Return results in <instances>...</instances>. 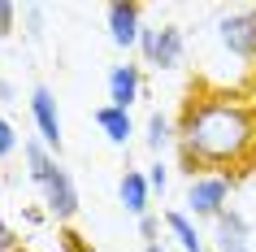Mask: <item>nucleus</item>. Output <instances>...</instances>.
<instances>
[{
    "label": "nucleus",
    "instance_id": "f8f14e48",
    "mask_svg": "<svg viewBox=\"0 0 256 252\" xmlns=\"http://www.w3.org/2000/svg\"><path fill=\"white\" fill-rule=\"evenodd\" d=\"M144 144H148V152H156V157H161L165 148L178 144V122H170L165 113H152L148 126H144Z\"/></svg>",
    "mask_w": 256,
    "mask_h": 252
},
{
    "label": "nucleus",
    "instance_id": "423d86ee",
    "mask_svg": "<svg viewBox=\"0 0 256 252\" xmlns=\"http://www.w3.org/2000/svg\"><path fill=\"white\" fill-rule=\"evenodd\" d=\"M104 27H108L113 48L130 53V48H139V35H144V9L118 0V5H108V9H104Z\"/></svg>",
    "mask_w": 256,
    "mask_h": 252
},
{
    "label": "nucleus",
    "instance_id": "20e7f679",
    "mask_svg": "<svg viewBox=\"0 0 256 252\" xmlns=\"http://www.w3.org/2000/svg\"><path fill=\"white\" fill-rule=\"evenodd\" d=\"M40 191H44V204H48V213H52L56 222H74L78 217V183H74V174L61 161L44 174Z\"/></svg>",
    "mask_w": 256,
    "mask_h": 252
},
{
    "label": "nucleus",
    "instance_id": "1a4fd4ad",
    "mask_svg": "<svg viewBox=\"0 0 256 252\" xmlns=\"http://www.w3.org/2000/svg\"><path fill=\"white\" fill-rule=\"evenodd\" d=\"M182 57H187V35H182V27H161L156 31V44H152L148 66L152 70H178Z\"/></svg>",
    "mask_w": 256,
    "mask_h": 252
},
{
    "label": "nucleus",
    "instance_id": "dca6fc26",
    "mask_svg": "<svg viewBox=\"0 0 256 252\" xmlns=\"http://www.w3.org/2000/svg\"><path fill=\"white\" fill-rule=\"evenodd\" d=\"M14 27H18V5L0 0V35H14Z\"/></svg>",
    "mask_w": 256,
    "mask_h": 252
},
{
    "label": "nucleus",
    "instance_id": "6e6552de",
    "mask_svg": "<svg viewBox=\"0 0 256 252\" xmlns=\"http://www.w3.org/2000/svg\"><path fill=\"white\" fill-rule=\"evenodd\" d=\"M118 200L122 209L130 213V217H148L152 213V187H148V174L144 170H126L118 183Z\"/></svg>",
    "mask_w": 256,
    "mask_h": 252
},
{
    "label": "nucleus",
    "instance_id": "ddd939ff",
    "mask_svg": "<svg viewBox=\"0 0 256 252\" xmlns=\"http://www.w3.org/2000/svg\"><path fill=\"white\" fill-rule=\"evenodd\" d=\"M22 157H26V174H30V183H35V187H40V183H44V174H48L56 161H61L52 148L44 144V139H26V144H22Z\"/></svg>",
    "mask_w": 256,
    "mask_h": 252
},
{
    "label": "nucleus",
    "instance_id": "4be33fe9",
    "mask_svg": "<svg viewBox=\"0 0 256 252\" xmlns=\"http://www.w3.org/2000/svg\"><path fill=\"white\" fill-rule=\"evenodd\" d=\"M18 252H30V248H18Z\"/></svg>",
    "mask_w": 256,
    "mask_h": 252
},
{
    "label": "nucleus",
    "instance_id": "f03ea898",
    "mask_svg": "<svg viewBox=\"0 0 256 252\" xmlns=\"http://www.w3.org/2000/svg\"><path fill=\"white\" fill-rule=\"evenodd\" d=\"M239 178H230V174H196L187 178V217L196 222H217L222 213L230 209V191H234Z\"/></svg>",
    "mask_w": 256,
    "mask_h": 252
},
{
    "label": "nucleus",
    "instance_id": "f3484780",
    "mask_svg": "<svg viewBox=\"0 0 256 252\" xmlns=\"http://www.w3.org/2000/svg\"><path fill=\"white\" fill-rule=\"evenodd\" d=\"M156 31H161V27H144V35H139V57H144V61L152 57V44H156Z\"/></svg>",
    "mask_w": 256,
    "mask_h": 252
},
{
    "label": "nucleus",
    "instance_id": "aec40b11",
    "mask_svg": "<svg viewBox=\"0 0 256 252\" xmlns=\"http://www.w3.org/2000/svg\"><path fill=\"white\" fill-rule=\"evenodd\" d=\"M0 100H14V83H4V79H0Z\"/></svg>",
    "mask_w": 256,
    "mask_h": 252
},
{
    "label": "nucleus",
    "instance_id": "9d476101",
    "mask_svg": "<svg viewBox=\"0 0 256 252\" xmlns=\"http://www.w3.org/2000/svg\"><path fill=\"white\" fill-rule=\"evenodd\" d=\"M92 118H96V126L104 131V139H108L113 148H126V144H130V135H135V122H130V113H126V109L100 105Z\"/></svg>",
    "mask_w": 256,
    "mask_h": 252
},
{
    "label": "nucleus",
    "instance_id": "412c9836",
    "mask_svg": "<svg viewBox=\"0 0 256 252\" xmlns=\"http://www.w3.org/2000/svg\"><path fill=\"white\" fill-rule=\"evenodd\" d=\"M144 252H165V248H161V243H156V239H152V243H148V248H144Z\"/></svg>",
    "mask_w": 256,
    "mask_h": 252
},
{
    "label": "nucleus",
    "instance_id": "6ab92c4d",
    "mask_svg": "<svg viewBox=\"0 0 256 252\" xmlns=\"http://www.w3.org/2000/svg\"><path fill=\"white\" fill-rule=\"evenodd\" d=\"M156 226H161V222H156V217H152V213H148V217H139V230H144V235H148V243H152V235H156Z\"/></svg>",
    "mask_w": 256,
    "mask_h": 252
},
{
    "label": "nucleus",
    "instance_id": "9b49d317",
    "mask_svg": "<svg viewBox=\"0 0 256 252\" xmlns=\"http://www.w3.org/2000/svg\"><path fill=\"white\" fill-rule=\"evenodd\" d=\"M165 230L174 235V243L182 252H208L200 226H196V217H187V209H165Z\"/></svg>",
    "mask_w": 256,
    "mask_h": 252
},
{
    "label": "nucleus",
    "instance_id": "0eeeda50",
    "mask_svg": "<svg viewBox=\"0 0 256 252\" xmlns=\"http://www.w3.org/2000/svg\"><path fill=\"white\" fill-rule=\"evenodd\" d=\"M104 87H108V105H113V109H126V113H130V105L144 96V70H139L135 61H122V66L108 70Z\"/></svg>",
    "mask_w": 256,
    "mask_h": 252
},
{
    "label": "nucleus",
    "instance_id": "39448f33",
    "mask_svg": "<svg viewBox=\"0 0 256 252\" xmlns=\"http://www.w3.org/2000/svg\"><path fill=\"white\" fill-rule=\"evenodd\" d=\"M30 118H35V131H40V139L52 152H61V144H66V126H61V109H56V96L48 83H35L30 87Z\"/></svg>",
    "mask_w": 256,
    "mask_h": 252
},
{
    "label": "nucleus",
    "instance_id": "f257e3e1",
    "mask_svg": "<svg viewBox=\"0 0 256 252\" xmlns=\"http://www.w3.org/2000/svg\"><path fill=\"white\" fill-rule=\"evenodd\" d=\"M178 161L196 174H239L256 170V100L230 87L196 83L178 113Z\"/></svg>",
    "mask_w": 256,
    "mask_h": 252
},
{
    "label": "nucleus",
    "instance_id": "7ed1b4c3",
    "mask_svg": "<svg viewBox=\"0 0 256 252\" xmlns=\"http://www.w3.org/2000/svg\"><path fill=\"white\" fill-rule=\"evenodd\" d=\"M217 44H222L234 61H243V66L256 70V5L217 18Z\"/></svg>",
    "mask_w": 256,
    "mask_h": 252
},
{
    "label": "nucleus",
    "instance_id": "2eb2a0df",
    "mask_svg": "<svg viewBox=\"0 0 256 252\" xmlns=\"http://www.w3.org/2000/svg\"><path fill=\"white\" fill-rule=\"evenodd\" d=\"M18 152V135H14V122L4 118V113H0V161L4 157H14Z\"/></svg>",
    "mask_w": 256,
    "mask_h": 252
},
{
    "label": "nucleus",
    "instance_id": "a211bd4d",
    "mask_svg": "<svg viewBox=\"0 0 256 252\" xmlns=\"http://www.w3.org/2000/svg\"><path fill=\"white\" fill-rule=\"evenodd\" d=\"M0 252H18V235L4 226V217H0Z\"/></svg>",
    "mask_w": 256,
    "mask_h": 252
},
{
    "label": "nucleus",
    "instance_id": "4468645a",
    "mask_svg": "<svg viewBox=\"0 0 256 252\" xmlns=\"http://www.w3.org/2000/svg\"><path fill=\"white\" fill-rule=\"evenodd\" d=\"M144 174H148V187H152V196H165V187H170V165H165V161L156 157V161H152V165H148Z\"/></svg>",
    "mask_w": 256,
    "mask_h": 252
}]
</instances>
